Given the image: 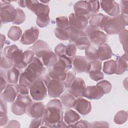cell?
<instances>
[{
	"instance_id": "cell-1",
	"label": "cell",
	"mask_w": 128,
	"mask_h": 128,
	"mask_svg": "<svg viewBox=\"0 0 128 128\" xmlns=\"http://www.w3.org/2000/svg\"><path fill=\"white\" fill-rule=\"evenodd\" d=\"M62 103L60 100L54 98L47 104L42 116L44 127H56L58 122L63 120Z\"/></svg>"
},
{
	"instance_id": "cell-2",
	"label": "cell",
	"mask_w": 128,
	"mask_h": 128,
	"mask_svg": "<svg viewBox=\"0 0 128 128\" xmlns=\"http://www.w3.org/2000/svg\"><path fill=\"white\" fill-rule=\"evenodd\" d=\"M46 68L40 60L34 56L20 76L18 84L30 88L31 84L46 72Z\"/></svg>"
},
{
	"instance_id": "cell-3",
	"label": "cell",
	"mask_w": 128,
	"mask_h": 128,
	"mask_svg": "<svg viewBox=\"0 0 128 128\" xmlns=\"http://www.w3.org/2000/svg\"><path fill=\"white\" fill-rule=\"evenodd\" d=\"M128 15L121 14L112 18L105 15L100 29L108 34H118L128 25Z\"/></svg>"
},
{
	"instance_id": "cell-4",
	"label": "cell",
	"mask_w": 128,
	"mask_h": 128,
	"mask_svg": "<svg viewBox=\"0 0 128 128\" xmlns=\"http://www.w3.org/2000/svg\"><path fill=\"white\" fill-rule=\"evenodd\" d=\"M32 102V100L28 94H18L12 105V112L16 115H22L26 112L27 108Z\"/></svg>"
},
{
	"instance_id": "cell-5",
	"label": "cell",
	"mask_w": 128,
	"mask_h": 128,
	"mask_svg": "<svg viewBox=\"0 0 128 128\" xmlns=\"http://www.w3.org/2000/svg\"><path fill=\"white\" fill-rule=\"evenodd\" d=\"M47 88L44 80L40 78L36 80L30 87V93L36 101L44 100L47 95Z\"/></svg>"
},
{
	"instance_id": "cell-6",
	"label": "cell",
	"mask_w": 128,
	"mask_h": 128,
	"mask_svg": "<svg viewBox=\"0 0 128 128\" xmlns=\"http://www.w3.org/2000/svg\"><path fill=\"white\" fill-rule=\"evenodd\" d=\"M44 81L47 88L48 95L50 98L60 97L64 90L65 86L62 81L52 79L48 75Z\"/></svg>"
},
{
	"instance_id": "cell-7",
	"label": "cell",
	"mask_w": 128,
	"mask_h": 128,
	"mask_svg": "<svg viewBox=\"0 0 128 128\" xmlns=\"http://www.w3.org/2000/svg\"><path fill=\"white\" fill-rule=\"evenodd\" d=\"M84 32L86 37L93 44L100 46L106 43V34L100 30L98 28L89 25L86 28Z\"/></svg>"
},
{
	"instance_id": "cell-8",
	"label": "cell",
	"mask_w": 128,
	"mask_h": 128,
	"mask_svg": "<svg viewBox=\"0 0 128 128\" xmlns=\"http://www.w3.org/2000/svg\"><path fill=\"white\" fill-rule=\"evenodd\" d=\"M16 9L10 4L0 6V18L2 23L13 22L16 16Z\"/></svg>"
},
{
	"instance_id": "cell-9",
	"label": "cell",
	"mask_w": 128,
	"mask_h": 128,
	"mask_svg": "<svg viewBox=\"0 0 128 128\" xmlns=\"http://www.w3.org/2000/svg\"><path fill=\"white\" fill-rule=\"evenodd\" d=\"M26 7L36 16L42 14H49L50 8L48 5L38 0H26Z\"/></svg>"
},
{
	"instance_id": "cell-10",
	"label": "cell",
	"mask_w": 128,
	"mask_h": 128,
	"mask_svg": "<svg viewBox=\"0 0 128 128\" xmlns=\"http://www.w3.org/2000/svg\"><path fill=\"white\" fill-rule=\"evenodd\" d=\"M90 17L77 16L72 13L68 16L70 26L80 30L85 29L88 24V20Z\"/></svg>"
},
{
	"instance_id": "cell-11",
	"label": "cell",
	"mask_w": 128,
	"mask_h": 128,
	"mask_svg": "<svg viewBox=\"0 0 128 128\" xmlns=\"http://www.w3.org/2000/svg\"><path fill=\"white\" fill-rule=\"evenodd\" d=\"M38 35V29L36 27H32L24 32L21 37L20 42L24 45L32 44L36 42Z\"/></svg>"
},
{
	"instance_id": "cell-12",
	"label": "cell",
	"mask_w": 128,
	"mask_h": 128,
	"mask_svg": "<svg viewBox=\"0 0 128 128\" xmlns=\"http://www.w3.org/2000/svg\"><path fill=\"white\" fill-rule=\"evenodd\" d=\"M45 108L42 102H32L27 108L26 112L31 118H40L43 116Z\"/></svg>"
},
{
	"instance_id": "cell-13",
	"label": "cell",
	"mask_w": 128,
	"mask_h": 128,
	"mask_svg": "<svg viewBox=\"0 0 128 128\" xmlns=\"http://www.w3.org/2000/svg\"><path fill=\"white\" fill-rule=\"evenodd\" d=\"M86 88V84L83 79L80 78H76L70 86L68 88V91L75 98L82 96V94Z\"/></svg>"
},
{
	"instance_id": "cell-14",
	"label": "cell",
	"mask_w": 128,
	"mask_h": 128,
	"mask_svg": "<svg viewBox=\"0 0 128 128\" xmlns=\"http://www.w3.org/2000/svg\"><path fill=\"white\" fill-rule=\"evenodd\" d=\"M73 108L82 115L88 114L92 110L90 102L81 97H78L75 100Z\"/></svg>"
},
{
	"instance_id": "cell-15",
	"label": "cell",
	"mask_w": 128,
	"mask_h": 128,
	"mask_svg": "<svg viewBox=\"0 0 128 128\" xmlns=\"http://www.w3.org/2000/svg\"><path fill=\"white\" fill-rule=\"evenodd\" d=\"M102 8L112 17L118 16L120 12L119 4L114 1H100Z\"/></svg>"
},
{
	"instance_id": "cell-16",
	"label": "cell",
	"mask_w": 128,
	"mask_h": 128,
	"mask_svg": "<svg viewBox=\"0 0 128 128\" xmlns=\"http://www.w3.org/2000/svg\"><path fill=\"white\" fill-rule=\"evenodd\" d=\"M72 65L74 70L78 73L88 72L89 62L83 56H75L72 60Z\"/></svg>"
},
{
	"instance_id": "cell-17",
	"label": "cell",
	"mask_w": 128,
	"mask_h": 128,
	"mask_svg": "<svg viewBox=\"0 0 128 128\" xmlns=\"http://www.w3.org/2000/svg\"><path fill=\"white\" fill-rule=\"evenodd\" d=\"M104 94L100 88L96 85L86 87L82 96L90 100H98Z\"/></svg>"
},
{
	"instance_id": "cell-18",
	"label": "cell",
	"mask_w": 128,
	"mask_h": 128,
	"mask_svg": "<svg viewBox=\"0 0 128 128\" xmlns=\"http://www.w3.org/2000/svg\"><path fill=\"white\" fill-rule=\"evenodd\" d=\"M18 94L16 86L12 84H8L1 92V98L5 102H12L17 97Z\"/></svg>"
},
{
	"instance_id": "cell-19",
	"label": "cell",
	"mask_w": 128,
	"mask_h": 128,
	"mask_svg": "<svg viewBox=\"0 0 128 128\" xmlns=\"http://www.w3.org/2000/svg\"><path fill=\"white\" fill-rule=\"evenodd\" d=\"M74 10L76 15L90 17V8L88 1L80 0L76 2L74 6Z\"/></svg>"
},
{
	"instance_id": "cell-20",
	"label": "cell",
	"mask_w": 128,
	"mask_h": 128,
	"mask_svg": "<svg viewBox=\"0 0 128 128\" xmlns=\"http://www.w3.org/2000/svg\"><path fill=\"white\" fill-rule=\"evenodd\" d=\"M9 58L12 62L14 66L18 68L26 67L24 63V52L18 47L12 52Z\"/></svg>"
},
{
	"instance_id": "cell-21",
	"label": "cell",
	"mask_w": 128,
	"mask_h": 128,
	"mask_svg": "<svg viewBox=\"0 0 128 128\" xmlns=\"http://www.w3.org/2000/svg\"><path fill=\"white\" fill-rule=\"evenodd\" d=\"M34 52L36 56L40 58L42 55L46 52L50 50L48 44L42 40H37L32 46L28 48Z\"/></svg>"
},
{
	"instance_id": "cell-22",
	"label": "cell",
	"mask_w": 128,
	"mask_h": 128,
	"mask_svg": "<svg viewBox=\"0 0 128 128\" xmlns=\"http://www.w3.org/2000/svg\"><path fill=\"white\" fill-rule=\"evenodd\" d=\"M44 66L46 67L54 66L58 62V58L56 54L52 51L48 50L45 52L40 58Z\"/></svg>"
},
{
	"instance_id": "cell-23",
	"label": "cell",
	"mask_w": 128,
	"mask_h": 128,
	"mask_svg": "<svg viewBox=\"0 0 128 128\" xmlns=\"http://www.w3.org/2000/svg\"><path fill=\"white\" fill-rule=\"evenodd\" d=\"M80 118V116L76 112L72 110H68L65 112L64 114V120L68 127H73L78 121Z\"/></svg>"
},
{
	"instance_id": "cell-24",
	"label": "cell",
	"mask_w": 128,
	"mask_h": 128,
	"mask_svg": "<svg viewBox=\"0 0 128 128\" xmlns=\"http://www.w3.org/2000/svg\"><path fill=\"white\" fill-rule=\"evenodd\" d=\"M98 60L102 61L110 58L112 56V50L110 46L104 43L100 45L98 48Z\"/></svg>"
},
{
	"instance_id": "cell-25",
	"label": "cell",
	"mask_w": 128,
	"mask_h": 128,
	"mask_svg": "<svg viewBox=\"0 0 128 128\" xmlns=\"http://www.w3.org/2000/svg\"><path fill=\"white\" fill-rule=\"evenodd\" d=\"M20 74L18 68L14 66L7 70L6 74V80L9 84H16L19 80Z\"/></svg>"
},
{
	"instance_id": "cell-26",
	"label": "cell",
	"mask_w": 128,
	"mask_h": 128,
	"mask_svg": "<svg viewBox=\"0 0 128 128\" xmlns=\"http://www.w3.org/2000/svg\"><path fill=\"white\" fill-rule=\"evenodd\" d=\"M66 30L68 36V40L72 42H74L80 37L86 36L83 30H80L70 26L68 27Z\"/></svg>"
},
{
	"instance_id": "cell-27",
	"label": "cell",
	"mask_w": 128,
	"mask_h": 128,
	"mask_svg": "<svg viewBox=\"0 0 128 128\" xmlns=\"http://www.w3.org/2000/svg\"><path fill=\"white\" fill-rule=\"evenodd\" d=\"M117 70L116 74H124L128 68V56L127 54H123L116 60Z\"/></svg>"
},
{
	"instance_id": "cell-28",
	"label": "cell",
	"mask_w": 128,
	"mask_h": 128,
	"mask_svg": "<svg viewBox=\"0 0 128 128\" xmlns=\"http://www.w3.org/2000/svg\"><path fill=\"white\" fill-rule=\"evenodd\" d=\"M103 72L107 74H112L116 73L117 70L116 60H110L104 62L103 65Z\"/></svg>"
},
{
	"instance_id": "cell-29",
	"label": "cell",
	"mask_w": 128,
	"mask_h": 128,
	"mask_svg": "<svg viewBox=\"0 0 128 128\" xmlns=\"http://www.w3.org/2000/svg\"><path fill=\"white\" fill-rule=\"evenodd\" d=\"M60 100L62 104L66 108H71L73 107L74 103L76 100L75 97L69 92H66L60 96Z\"/></svg>"
},
{
	"instance_id": "cell-30",
	"label": "cell",
	"mask_w": 128,
	"mask_h": 128,
	"mask_svg": "<svg viewBox=\"0 0 128 128\" xmlns=\"http://www.w3.org/2000/svg\"><path fill=\"white\" fill-rule=\"evenodd\" d=\"M22 29L20 27L15 26H11L8 32V37L14 42L18 40L22 37Z\"/></svg>"
},
{
	"instance_id": "cell-31",
	"label": "cell",
	"mask_w": 128,
	"mask_h": 128,
	"mask_svg": "<svg viewBox=\"0 0 128 128\" xmlns=\"http://www.w3.org/2000/svg\"><path fill=\"white\" fill-rule=\"evenodd\" d=\"M104 16L105 15L102 14H92L90 18V25L92 26L98 28H100L102 21L104 17Z\"/></svg>"
},
{
	"instance_id": "cell-32",
	"label": "cell",
	"mask_w": 128,
	"mask_h": 128,
	"mask_svg": "<svg viewBox=\"0 0 128 128\" xmlns=\"http://www.w3.org/2000/svg\"><path fill=\"white\" fill-rule=\"evenodd\" d=\"M7 106L4 100H0V126H2L6 124L8 120L7 116Z\"/></svg>"
},
{
	"instance_id": "cell-33",
	"label": "cell",
	"mask_w": 128,
	"mask_h": 128,
	"mask_svg": "<svg viewBox=\"0 0 128 128\" xmlns=\"http://www.w3.org/2000/svg\"><path fill=\"white\" fill-rule=\"evenodd\" d=\"M76 48L80 50H86L91 46V42L86 36L80 38L74 42Z\"/></svg>"
},
{
	"instance_id": "cell-34",
	"label": "cell",
	"mask_w": 128,
	"mask_h": 128,
	"mask_svg": "<svg viewBox=\"0 0 128 128\" xmlns=\"http://www.w3.org/2000/svg\"><path fill=\"white\" fill-rule=\"evenodd\" d=\"M85 55L86 58L88 60H98V49L94 46H90L85 50Z\"/></svg>"
},
{
	"instance_id": "cell-35",
	"label": "cell",
	"mask_w": 128,
	"mask_h": 128,
	"mask_svg": "<svg viewBox=\"0 0 128 128\" xmlns=\"http://www.w3.org/2000/svg\"><path fill=\"white\" fill-rule=\"evenodd\" d=\"M128 112L125 110L118 111L114 116V122L118 124H122L126 122L128 120Z\"/></svg>"
},
{
	"instance_id": "cell-36",
	"label": "cell",
	"mask_w": 128,
	"mask_h": 128,
	"mask_svg": "<svg viewBox=\"0 0 128 128\" xmlns=\"http://www.w3.org/2000/svg\"><path fill=\"white\" fill-rule=\"evenodd\" d=\"M50 20L49 14H42L37 16L36 22L39 27L44 28L49 24Z\"/></svg>"
},
{
	"instance_id": "cell-37",
	"label": "cell",
	"mask_w": 128,
	"mask_h": 128,
	"mask_svg": "<svg viewBox=\"0 0 128 128\" xmlns=\"http://www.w3.org/2000/svg\"><path fill=\"white\" fill-rule=\"evenodd\" d=\"M120 42L124 50L127 54L128 50V30L126 28L122 30L119 34Z\"/></svg>"
},
{
	"instance_id": "cell-38",
	"label": "cell",
	"mask_w": 128,
	"mask_h": 128,
	"mask_svg": "<svg viewBox=\"0 0 128 128\" xmlns=\"http://www.w3.org/2000/svg\"><path fill=\"white\" fill-rule=\"evenodd\" d=\"M56 24L57 28L66 30L70 26L68 18L67 16H61L56 18Z\"/></svg>"
},
{
	"instance_id": "cell-39",
	"label": "cell",
	"mask_w": 128,
	"mask_h": 128,
	"mask_svg": "<svg viewBox=\"0 0 128 128\" xmlns=\"http://www.w3.org/2000/svg\"><path fill=\"white\" fill-rule=\"evenodd\" d=\"M96 85L100 88L104 94L109 93L112 89L111 84L106 80H101Z\"/></svg>"
},
{
	"instance_id": "cell-40",
	"label": "cell",
	"mask_w": 128,
	"mask_h": 128,
	"mask_svg": "<svg viewBox=\"0 0 128 128\" xmlns=\"http://www.w3.org/2000/svg\"><path fill=\"white\" fill-rule=\"evenodd\" d=\"M16 16L12 23L16 24H20L24 22L26 15L23 10L19 8H16Z\"/></svg>"
},
{
	"instance_id": "cell-41",
	"label": "cell",
	"mask_w": 128,
	"mask_h": 128,
	"mask_svg": "<svg viewBox=\"0 0 128 128\" xmlns=\"http://www.w3.org/2000/svg\"><path fill=\"white\" fill-rule=\"evenodd\" d=\"M54 32L56 36L59 40H68V36L66 30L56 28L54 30Z\"/></svg>"
},
{
	"instance_id": "cell-42",
	"label": "cell",
	"mask_w": 128,
	"mask_h": 128,
	"mask_svg": "<svg viewBox=\"0 0 128 128\" xmlns=\"http://www.w3.org/2000/svg\"><path fill=\"white\" fill-rule=\"evenodd\" d=\"M34 54L30 50H28L24 52V63L27 66L33 60Z\"/></svg>"
},
{
	"instance_id": "cell-43",
	"label": "cell",
	"mask_w": 128,
	"mask_h": 128,
	"mask_svg": "<svg viewBox=\"0 0 128 128\" xmlns=\"http://www.w3.org/2000/svg\"><path fill=\"white\" fill-rule=\"evenodd\" d=\"M76 48L74 44H69L66 46L65 55L70 58L72 60L76 56Z\"/></svg>"
},
{
	"instance_id": "cell-44",
	"label": "cell",
	"mask_w": 128,
	"mask_h": 128,
	"mask_svg": "<svg viewBox=\"0 0 128 128\" xmlns=\"http://www.w3.org/2000/svg\"><path fill=\"white\" fill-rule=\"evenodd\" d=\"M0 68L4 70H8L14 66L12 62L6 56H1Z\"/></svg>"
},
{
	"instance_id": "cell-45",
	"label": "cell",
	"mask_w": 128,
	"mask_h": 128,
	"mask_svg": "<svg viewBox=\"0 0 128 128\" xmlns=\"http://www.w3.org/2000/svg\"><path fill=\"white\" fill-rule=\"evenodd\" d=\"M90 77L95 82L100 80L104 78V74L100 70H92L88 72Z\"/></svg>"
},
{
	"instance_id": "cell-46",
	"label": "cell",
	"mask_w": 128,
	"mask_h": 128,
	"mask_svg": "<svg viewBox=\"0 0 128 128\" xmlns=\"http://www.w3.org/2000/svg\"><path fill=\"white\" fill-rule=\"evenodd\" d=\"M76 76L73 72H68L66 78L64 81H63V83L64 85L66 88H68L71 84L72 83L74 80Z\"/></svg>"
},
{
	"instance_id": "cell-47",
	"label": "cell",
	"mask_w": 128,
	"mask_h": 128,
	"mask_svg": "<svg viewBox=\"0 0 128 128\" xmlns=\"http://www.w3.org/2000/svg\"><path fill=\"white\" fill-rule=\"evenodd\" d=\"M88 2L90 4V13L92 14L96 13L100 10V2L98 0H89Z\"/></svg>"
},
{
	"instance_id": "cell-48",
	"label": "cell",
	"mask_w": 128,
	"mask_h": 128,
	"mask_svg": "<svg viewBox=\"0 0 128 128\" xmlns=\"http://www.w3.org/2000/svg\"><path fill=\"white\" fill-rule=\"evenodd\" d=\"M66 48V46L62 43L58 44L54 48L55 54L58 56L65 55Z\"/></svg>"
},
{
	"instance_id": "cell-49",
	"label": "cell",
	"mask_w": 128,
	"mask_h": 128,
	"mask_svg": "<svg viewBox=\"0 0 128 128\" xmlns=\"http://www.w3.org/2000/svg\"><path fill=\"white\" fill-rule=\"evenodd\" d=\"M102 70V62L100 60H94L90 61L89 62L88 72L92 70Z\"/></svg>"
},
{
	"instance_id": "cell-50",
	"label": "cell",
	"mask_w": 128,
	"mask_h": 128,
	"mask_svg": "<svg viewBox=\"0 0 128 128\" xmlns=\"http://www.w3.org/2000/svg\"><path fill=\"white\" fill-rule=\"evenodd\" d=\"M16 89L18 93L23 94H28L30 92V88L25 86H23L20 84H16L15 85Z\"/></svg>"
},
{
	"instance_id": "cell-51",
	"label": "cell",
	"mask_w": 128,
	"mask_h": 128,
	"mask_svg": "<svg viewBox=\"0 0 128 128\" xmlns=\"http://www.w3.org/2000/svg\"><path fill=\"white\" fill-rule=\"evenodd\" d=\"M17 48H18V46L14 44L7 46L5 47L3 50V54H4V56L9 58L12 52Z\"/></svg>"
},
{
	"instance_id": "cell-52",
	"label": "cell",
	"mask_w": 128,
	"mask_h": 128,
	"mask_svg": "<svg viewBox=\"0 0 128 128\" xmlns=\"http://www.w3.org/2000/svg\"><path fill=\"white\" fill-rule=\"evenodd\" d=\"M90 128H108L109 127V124L108 123L106 122H94L92 123H90Z\"/></svg>"
},
{
	"instance_id": "cell-53",
	"label": "cell",
	"mask_w": 128,
	"mask_h": 128,
	"mask_svg": "<svg viewBox=\"0 0 128 128\" xmlns=\"http://www.w3.org/2000/svg\"><path fill=\"white\" fill-rule=\"evenodd\" d=\"M73 127L90 128V123L86 120H80L78 121L74 124L73 125Z\"/></svg>"
},
{
	"instance_id": "cell-54",
	"label": "cell",
	"mask_w": 128,
	"mask_h": 128,
	"mask_svg": "<svg viewBox=\"0 0 128 128\" xmlns=\"http://www.w3.org/2000/svg\"><path fill=\"white\" fill-rule=\"evenodd\" d=\"M40 118H34L30 122V128H38L42 122V119Z\"/></svg>"
},
{
	"instance_id": "cell-55",
	"label": "cell",
	"mask_w": 128,
	"mask_h": 128,
	"mask_svg": "<svg viewBox=\"0 0 128 128\" xmlns=\"http://www.w3.org/2000/svg\"><path fill=\"white\" fill-rule=\"evenodd\" d=\"M120 10L122 14L127 15L128 10V1L121 0L120 1Z\"/></svg>"
},
{
	"instance_id": "cell-56",
	"label": "cell",
	"mask_w": 128,
	"mask_h": 128,
	"mask_svg": "<svg viewBox=\"0 0 128 128\" xmlns=\"http://www.w3.org/2000/svg\"><path fill=\"white\" fill-rule=\"evenodd\" d=\"M12 127L20 128V123L16 120H11V121L9 122L8 125L6 126V128H12Z\"/></svg>"
},
{
	"instance_id": "cell-57",
	"label": "cell",
	"mask_w": 128,
	"mask_h": 128,
	"mask_svg": "<svg viewBox=\"0 0 128 128\" xmlns=\"http://www.w3.org/2000/svg\"><path fill=\"white\" fill-rule=\"evenodd\" d=\"M6 81L4 77L0 74V88H1V92L6 87Z\"/></svg>"
},
{
	"instance_id": "cell-58",
	"label": "cell",
	"mask_w": 128,
	"mask_h": 128,
	"mask_svg": "<svg viewBox=\"0 0 128 128\" xmlns=\"http://www.w3.org/2000/svg\"><path fill=\"white\" fill-rule=\"evenodd\" d=\"M6 40V37L2 34H0V44H1V50L2 48L4 45V42Z\"/></svg>"
},
{
	"instance_id": "cell-59",
	"label": "cell",
	"mask_w": 128,
	"mask_h": 128,
	"mask_svg": "<svg viewBox=\"0 0 128 128\" xmlns=\"http://www.w3.org/2000/svg\"><path fill=\"white\" fill-rule=\"evenodd\" d=\"M18 6L21 7H26V0H19L18 2Z\"/></svg>"
}]
</instances>
